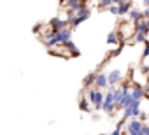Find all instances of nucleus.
Returning <instances> with one entry per match:
<instances>
[{
  "mask_svg": "<svg viewBox=\"0 0 149 135\" xmlns=\"http://www.w3.org/2000/svg\"><path fill=\"white\" fill-rule=\"evenodd\" d=\"M98 6L100 7H109V6H112V0H100Z\"/></svg>",
  "mask_w": 149,
  "mask_h": 135,
  "instance_id": "obj_19",
  "label": "nucleus"
},
{
  "mask_svg": "<svg viewBox=\"0 0 149 135\" xmlns=\"http://www.w3.org/2000/svg\"><path fill=\"white\" fill-rule=\"evenodd\" d=\"M144 44H146V46H144V53H142V58H147V56H149V40H146Z\"/></svg>",
  "mask_w": 149,
  "mask_h": 135,
  "instance_id": "obj_18",
  "label": "nucleus"
},
{
  "mask_svg": "<svg viewBox=\"0 0 149 135\" xmlns=\"http://www.w3.org/2000/svg\"><path fill=\"white\" fill-rule=\"evenodd\" d=\"M111 135H121V130H114V132H112Z\"/></svg>",
  "mask_w": 149,
  "mask_h": 135,
  "instance_id": "obj_26",
  "label": "nucleus"
},
{
  "mask_svg": "<svg viewBox=\"0 0 149 135\" xmlns=\"http://www.w3.org/2000/svg\"><path fill=\"white\" fill-rule=\"evenodd\" d=\"M123 79V72L121 70H112L109 76H107V83L111 84V86H114V84H118L119 81Z\"/></svg>",
  "mask_w": 149,
  "mask_h": 135,
  "instance_id": "obj_5",
  "label": "nucleus"
},
{
  "mask_svg": "<svg viewBox=\"0 0 149 135\" xmlns=\"http://www.w3.org/2000/svg\"><path fill=\"white\" fill-rule=\"evenodd\" d=\"M123 125H125L123 121H121V123H118V125H116V130H123Z\"/></svg>",
  "mask_w": 149,
  "mask_h": 135,
  "instance_id": "obj_25",
  "label": "nucleus"
},
{
  "mask_svg": "<svg viewBox=\"0 0 149 135\" xmlns=\"http://www.w3.org/2000/svg\"><path fill=\"white\" fill-rule=\"evenodd\" d=\"M98 135H105V133H98Z\"/></svg>",
  "mask_w": 149,
  "mask_h": 135,
  "instance_id": "obj_28",
  "label": "nucleus"
},
{
  "mask_svg": "<svg viewBox=\"0 0 149 135\" xmlns=\"http://www.w3.org/2000/svg\"><path fill=\"white\" fill-rule=\"evenodd\" d=\"M79 109H81L83 112H90V105H88V102H86L84 98L79 100Z\"/></svg>",
  "mask_w": 149,
  "mask_h": 135,
  "instance_id": "obj_15",
  "label": "nucleus"
},
{
  "mask_svg": "<svg viewBox=\"0 0 149 135\" xmlns=\"http://www.w3.org/2000/svg\"><path fill=\"white\" fill-rule=\"evenodd\" d=\"M118 9H119V14H128L130 13V2H121L118 6Z\"/></svg>",
  "mask_w": 149,
  "mask_h": 135,
  "instance_id": "obj_13",
  "label": "nucleus"
},
{
  "mask_svg": "<svg viewBox=\"0 0 149 135\" xmlns=\"http://www.w3.org/2000/svg\"><path fill=\"white\" fill-rule=\"evenodd\" d=\"M49 25H51V32H60V30H63V28H67V25H68V21L67 19H60V18H53L51 21H49Z\"/></svg>",
  "mask_w": 149,
  "mask_h": 135,
  "instance_id": "obj_3",
  "label": "nucleus"
},
{
  "mask_svg": "<svg viewBox=\"0 0 149 135\" xmlns=\"http://www.w3.org/2000/svg\"><path fill=\"white\" fill-rule=\"evenodd\" d=\"M147 83H149V77H147Z\"/></svg>",
  "mask_w": 149,
  "mask_h": 135,
  "instance_id": "obj_29",
  "label": "nucleus"
},
{
  "mask_svg": "<svg viewBox=\"0 0 149 135\" xmlns=\"http://www.w3.org/2000/svg\"><path fill=\"white\" fill-rule=\"evenodd\" d=\"M74 18H76V11H72V9H67V21L70 23Z\"/></svg>",
  "mask_w": 149,
  "mask_h": 135,
  "instance_id": "obj_17",
  "label": "nucleus"
},
{
  "mask_svg": "<svg viewBox=\"0 0 149 135\" xmlns=\"http://www.w3.org/2000/svg\"><path fill=\"white\" fill-rule=\"evenodd\" d=\"M88 100L95 105L97 111H100V109H102V104H104V93H102L100 90H97V88H91V90L88 91Z\"/></svg>",
  "mask_w": 149,
  "mask_h": 135,
  "instance_id": "obj_1",
  "label": "nucleus"
},
{
  "mask_svg": "<svg viewBox=\"0 0 149 135\" xmlns=\"http://www.w3.org/2000/svg\"><path fill=\"white\" fill-rule=\"evenodd\" d=\"M107 44H111V46L118 44V33H116V32H111V33L107 35Z\"/></svg>",
  "mask_w": 149,
  "mask_h": 135,
  "instance_id": "obj_14",
  "label": "nucleus"
},
{
  "mask_svg": "<svg viewBox=\"0 0 149 135\" xmlns=\"http://www.w3.org/2000/svg\"><path fill=\"white\" fill-rule=\"evenodd\" d=\"M125 118H132V107H125Z\"/></svg>",
  "mask_w": 149,
  "mask_h": 135,
  "instance_id": "obj_21",
  "label": "nucleus"
},
{
  "mask_svg": "<svg viewBox=\"0 0 149 135\" xmlns=\"http://www.w3.org/2000/svg\"><path fill=\"white\" fill-rule=\"evenodd\" d=\"M137 32H140V33H147L149 32V19H140L139 23H137Z\"/></svg>",
  "mask_w": 149,
  "mask_h": 135,
  "instance_id": "obj_9",
  "label": "nucleus"
},
{
  "mask_svg": "<svg viewBox=\"0 0 149 135\" xmlns=\"http://www.w3.org/2000/svg\"><path fill=\"white\" fill-rule=\"evenodd\" d=\"M142 121L139 119H132L128 123V135H142Z\"/></svg>",
  "mask_w": 149,
  "mask_h": 135,
  "instance_id": "obj_2",
  "label": "nucleus"
},
{
  "mask_svg": "<svg viewBox=\"0 0 149 135\" xmlns=\"http://www.w3.org/2000/svg\"><path fill=\"white\" fill-rule=\"evenodd\" d=\"M56 37H58V42H60V44H65L67 40H70V37H72V32H70L68 28H63V30L56 32Z\"/></svg>",
  "mask_w": 149,
  "mask_h": 135,
  "instance_id": "obj_7",
  "label": "nucleus"
},
{
  "mask_svg": "<svg viewBox=\"0 0 149 135\" xmlns=\"http://www.w3.org/2000/svg\"><path fill=\"white\" fill-rule=\"evenodd\" d=\"M109 13H112V14H119V9H118V6H116V4L109 6Z\"/></svg>",
  "mask_w": 149,
  "mask_h": 135,
  "instance_id": "obj_20",
  "label": "nucleus"
},
{
  "mask_svg": "<svg viewBox=\"0 0 149 135\" xmlns=\"http://www.w3.org/2000/svg\"><path fill=\"white\" fill-rule=\"evenodd\" d=\"M140 72H142V74H149V67H147V65H144L142 69H140Z\"/></svg>",
  "mask_w": 149,
  "mask_h": 135,
  "instance_id": "obj_24",
  "label": "nucleus"
},
{
  "mask_svg": "<svg viewBox=\"0 0 149 135\" xmlns=\"http://www.w3.org/2000/svg\"><path fill=\"white\" fill-rule=\"evenodd\" d=\"M93 84L97 86V90H104L105 86H109V83H107V76H105V74H97Z\"/></svg>",
  "mask_w": 149,
  "mask_h": 135,
  "instance_id": "obj_8",
  "label": "nucleus"
},
{
  "mask_svg": "<svg viewBox=\"0 0 149 135\" xmlns=\"http://www.w3.org/2000/svg\"><path fill=\"white\" fill-rule=\"evenodd\" d=\"M147 39H146V33H140V32H137V35H135V42H146Z\"/></svg>",
  "mask_w": 149,
  "mask_h": 135,
  "instance_id": "obj_16",
  "label": "nucleus"
},
{
  "mask_svg": "<svg viewBox=\"0 0 149 135\" xmlns=\"http://www.w3.org/2000/svg\"><path fill=\"white\" fill-rule=\"evenodd\" d=\"M128 14H130V18H132V19H133L135 23H139L140 19H144V16H142V13H140V11H137V9H132V11H130Z\"/></svg>",
  "mask_w": 149,
  "mask_h": 135,
  "instance_id": "obj_12",
  "label": "nucleus"
},
{
  "mask_svg": "<svg viewBox=\"0 0 149 135\" xmlns=\"http://www.w3.org/2000/svg\"><path fill=\"white\" fill-rule=\"evenodd\" d=\"M63 46H65V47H67V49L72 53V56H79V54H81V53H79V49H77L76 46H74V42H72V40H67Z\"/></svg>",
  "mask_w": 149,
  "mask_h": 135,
  "instance_id": "obj_11",
  "label": "nucleus"
},
{
  "mask_svg": "<svg viewBox=\"0 0 149 135\" xmlns=\"http://www.w3.org/2000/svg\"><path fill=\"white\" fill-rule=\"evenodd\" d=\"M65 6L67 9L77 11L79 7H86V0H65Z\"/></svg>",
  "mask_w": 149,
  "mask_h": 135,
  "instance_id": "obj_4",
  "label": "nucleus"
},
{
  "mask_svg": "<svg viewBox=\"0 0 149 135\" xmlns=\"http://www.w3.org/2000/svg\"><path fill=\"white\" fill-rule=\"evenodd\" d=\"M95 77H97V74H95V72L88 74V76L83 79V86H84V88H91V86H93V83H95Z\"/></svg>",
  "mask_w": 149,
  "mask_h": 135,
  "instance_id": "obj_10",
  "label": "nucleus"
},
{
  "mask_svg": "<svg viewBox=\"0 0 149 135\" xmlns=\"http://www.w3.org/2000/svg\"><path fill=\"white\" fill-rule=\"evenodd\" d=\"M142 16H144V18H146V19H149V6H147V7H146V11H144V13H142Z\"/></svg>",
  "mask_w": 149,
  "mask_h": 135,
  "instance_id": "obj_23",
  "label": "nucleus"
},
{
  "mask_svg": "<svg viewBox=\"0 0 149 135\" xmlns=\"http://www.w3.org/2000/svg\"><path fill=\"white\" fill-rule=\"evenodd\" d=\"M146 118H147V114H146V112H140V114H139V118H137V119H139V121H144V119H146Z\"/></svg>",
  "mask_w": 149,
  "mask_h": 135,
  "instance_id": "obj_22",
  "label": "nucleus"
},
{
  "mask_svg": "<svg viewBox=\"0 0 149 135\" xmlns=\"http://www.w3.org/2000/svg\"><path fill=\"white\" fill-rule=\"evenodd\" d=\"M144 4H146V6H149V0H144Z\"/></svg>",
  "mask_w": 149,
  "mask_h": 135,
  "instance_id": "obj_27",
  "label": "nucleus"
},
{
  "mask_svg": "<svg viewBox=\"0 0 149 135\" xmlns=\"http://www.w3.org/2000/svg\"><path fill=\"white\" fill-rule=\"evenodd\" d=\"M144 95H146V91H144V88L139 86V84L133 86V90H130V97H132L133 100H139V102H140V100L144 98Z\"/></svg>",
  "mask_w": 149,
  "mask_h": 135,
  "instance_id": "obj_6",
  "label": "nucleus"
}]
</instances>
